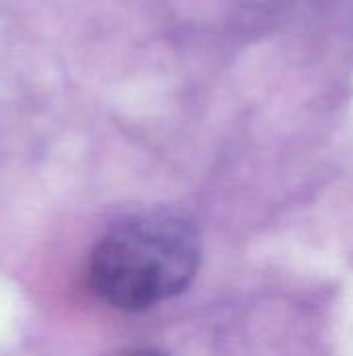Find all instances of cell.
Here are the masks:
<instances>
[{"mask_svg": "<svg viewBox=\"0 0 353 356\" xmlns=\"http://www.w3.org/2000/svg\"><path fill=\"white\" fill-rule=\"evenodd\" d=\"M200 240L175 215H144L112 227L89 257L94 294L119 311H146L189 288Z\"/></svg>", "mask_w": 353, "mask_h": 356, "instance_id": "cell-1", "label": "cell"}, {"mask_svg": "<svg viewBox=\"0 0 353 356\" xmlns=\"http://www.w3.org/2000/svg\"><path fill=\"white\" fill-rule=\"evenodd\" d=\"M125 356H164V355L154 353V350H135V353H129V355H125Z\"/></svg>", "mask_w": 353, "mask_h": 356, "instance_id": "cell-2", "label": "cell"}]
</instances>
